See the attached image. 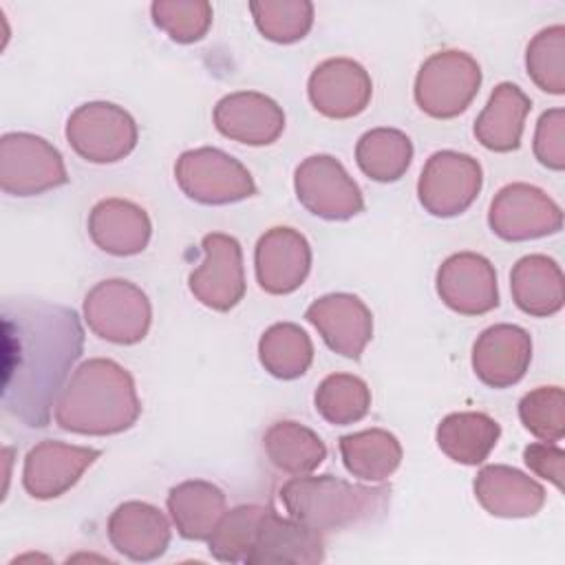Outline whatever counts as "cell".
I'll return each instance as SVG.
<instances>
[{
	"label": "cell",
	"mask_w": 565,
	"mask_h": 565,
	"mask_svg": "<svg viewBox=\"0 0 565 565\" xmlns=\"http://www.w3.org/2000/svg\"><path fill=\"white\" fill-rule=\"evenodd\" d=\"M77 313L42 298L2 300V408L29 428H44L82 355Z\"/></svg>",
	"instance_id": "6da1fadb"
},
{
	"label": "cell",
	"mask_w": 565,
	"mask_h": 565,
	"mask_svg": "<svg viewBox=\"0 0 565 565\" xmlns=\"http://www.w3.org/2000/svg\"><path fill=\"white\" fill-rule=\"evenodd\" d=\"M141 415L132 375L110 358L82 362L55 402V424L77 435H117Z\"/></svg>",
	"instance_id": "7a4b0ae2"
},
{
	"label": "cell",
	"mask_w": 565,
	"mask_h": 565,
	"mask_svg": "<svg viewBox=\"0 0 565 565\" xmlns=\"http://www.w3.org/2000/svg\"><path fill=\"white\" fill-rule=\"evenodd\" d=\"M391 488L360 486L331 475L291 477L280 486L287 514L318 532L369 523L386 510Z\"/></svg>",
	"instance_id": "3957f363"
},
{
	"label": "cell",
	"mask_w": 565,
	"mask_h": 565,
	"mask_svg": "<svg viewBox=\"0 0 565 565\" xmlns=\"http://www.w3.org/2000/svg\"><path fill=\"white\" fill-rule=\"evenodd\" d=\"M481 86V66L477 60L457 49L433 53L417 71L415 102L435 119H452L461 115Z\"/></svg>",
	"instance_id": "277c9868"
},
{
	"label": "cell",
	"mask_w": 565,
	"mask_h": 565,
	"mask_svg": "<svg viewBox=\"0 0 565 565\" xmlns=\"http://www.w3.org/2000/svg\"><path fill=\"white\" fill-rule=\"evenodd\" d=\"M174 177L181 192L203 205H227L256 194L249 170L232 154L212 146L181 152Z\"/></svg>",
	"instance_id": "5b68a950"
},
{
	"label": "cell",
	"mask_w": 565,
	"mask_h": 565,
	"mask_svg": "<svg viewBox=\"0 0 565 565\" xmlns=\"http://www.w3.org/2000/svg\"><path fill=\"white\" fill-rule=\"evenodd\" d=\"M88 329L113 344H137L152 322L148 296L130 280L108 278L97 282L84 298Z\"/></svg>",
	"instance_id": "8992f818"
},
{
	"label": "cell",
	"mask_w": 565,
	"mask_h": 565,
	"mask_svg": "<svg viewBox=\"0 0 565 565\" xmlns=\"http://www.w3.org/2000/svg\"><path fill=\"white\" fill-rule=\"evenodd\" d=\"M132 115L113 102H86L66 121V141L90 163H115L137 146Z\"/></svg>",
	"instance_id": "52a82bcc"
},
{
	"label": "cell",
	"mask_w": 565,
	"mask_h": 565,
	"mask_svg": "<svg viewBox=\"0 0 565 565\" xmlns=\"http://www.w3.org/2000/svg\"><path fill=\"white\" fill-rule=\"evenodd\" d=\"M68 181L60 150L31 132H7L0 139V188L13 196H35Z\"/></svg>",
	"instance_id": "ba28073f"
},
{
	"label": "cell",
	"mask_w": 565,
	"mask_h": 565,
	"mask_svg": "<svg viewBox=\"0 0 565 565\" xmlns=\"http://www.w3.org/2000/svg\"><path fill=\"white\" fill-rule=\"evenodd\" d=\"M483 185V170L470 154L439 150L428 157L417 181V196L424 210L439 218L466 212Z\"/></svg>",
	"instance_id": "9c48e42d"
},
{
	"label": "cell",
	"mask_w": 565,
	"mask_h": 565,
	"mask_svg": "<svg viewBox=\"0 0 565 565\" xmlns=\"http://www.w3.org/2000/svg\"><path fill=\"white\" fill-rule=\"evenodd\" d=\"M488 225L503 241H534L561 232L563 210L536 185L508 183L490 203Z\"/></svg>",
	"instance_id": "30bf717a"
},
{
	"label": "cell",
	"mask_w": 565,
	"mask_h": 565,
	"mask_svg": "<svg viewBox=\"0 0 565 565\" xmlns=\"http://www.w3.org/2000/svg\"><path fill=\"white\" fill-rule=\"evenodd\" d=\"M294 188L300 205L324 221H347L364 210L360 185L331 154H311L300 161Z\"/></svg>",
	"instance_id": "8fae6325"
},
{
	"label": "cell",
	"mask_w": 565,
	"mask_h": 565,
	"mask_svg": "<svg viewBox=\"0 0 565 565\" xmlns=\"http://www.w3.org/2000/svg\"><path fill=\"white\" fill-rule=\"evenodd\" d=\"M201 247L203 263L188 278L190 291L201 305L214 311H230L245 296L241 243L230 234L212 232L203 236Z\"/></svg>",
	"instance_id": "7c38bea8"
},
{
	"label": "cell",
	"mask_w": 565,
	"mask_h": 565,
	"mask_svg": "<svg viewBox=\"0 0 565 565\" xmlns=\"http://www.w3.org/2000/svg\"><path fill=\"white\" fill-rule=\"evenodd\" d=\"M435 285L441 302L461 316H481L499 305L494 265L475 252L448 256L437 269Z\"/></svg>",
	"instance_id": "4fadbf2b"
},
{
	"label": "cell",
	"mask_w": 565,
	"mask_h": 565,
	"mask_svg": "<svg viewBox=\"0 0 565 565\" xmlns=\"http://www.w3.org/2000/svg\"><path fill=\"white\" fill-rule=\"evenodd\" d=\"M307 95L320 115L329 119H351L369 106L373 82L360 62L329 57L311 71Z\"/></svg>",
	"instance_id": "5bb4252c"
},
{
	"label": "cell",
	"mask_w": 565,
	"mask_h": 565,
	"mask_svg": "<svg viewBox=\"0 0 565 565\" xmlns=\"http://www.w3.org/2000/svg\"><path fill=\"white\" fill-rule=\"evenodd\" d=\"M99 457L97 448L73 446L57 439L35 444L22 468V486L33 499H55L68 492Z\"/></svg>",
	"instance_id": "9a60e30c"
},
{
	"label": "cell",
	"mask_w": 565,
	"mask_h": 565,
	"mask_svg": "<svg viewBox=\"0 0 565 565\" xmlns=\"http://www.w3.org/2000/svg\"><path fill=\"white\" fill-rule=\"evenodd\" d=\"M322 561V532L265 508L245 565H318Z\"/></svg>",
	"instance_id": "2e32d148"
},
{
	"label": "cell",
	"mask_w": 565,
	"mask_h": 565,
	"mask_svg": "<svg viewBox=\"0 0 565 565\" xmlns=\"http://www.w3.org/2000/svg\"><path fill=\"white\" fill-rule=\"evenodd\" d=\"M254 267L263 291L274 296L291 294L309 276L311 245L294 227H271L256 243Z\"/></svg>",
	"instance_id": "e0dca14e"
},
{
	"label": "cell",
	"mask_w": 565,
	"mask_h": 565,
	"mask_svg": "<svg viewBox=\"0 0 565 565\" xmlns=\"http://www.w3.org/2000/svg\"><path fill=\"white\" fill-rule=\"evenodd\" d=\"M305 318L316 327L331 351L349 360H360L373 338V313L353 294H327L307 307Z\"/></svg>",
	"instance_id": "ac0fdd59"
},
{
	"label": "cell",
	"mask_w": 565,
	"mask_h": 565,
	"mask_svg": "<svg viewBox=\"0 0 565 565\" xmlns=\"http://www.w3.org/2000/svg\"><path fill=\"white\" fill-rule=\"evenodd\" d=\"M532 362V338L519 324H492L472 347L475 375L490 388H508L523 380Z\"/></svg>",
	"instance_id": "d6986e66"
},
{
	"label": "cell",
	"mask_w": 565,
	"mask_h": 565,
	"mask_svg": "<svg viewBox=\"0 0 565 565\" xmlns=\"http://www.w3.org/2000/svg\"><path fill=\"white\" fill-rule=\"evenodd\" d=\"M216 130L238 143L269 146L285 130V113L271 97L256 90H236L214 106Z\"/></svg>",
	"instance_id": "ffe728a7"
},
{
	"label": "cell",
	"mask_w": 565,
	"mask_h": 565,
	"mask_svg": "<svg viewBox=\"0 0 565 565\" xmlns=\"http://www.w3.org/2000/svg\"><path fill=\"white\" fill-rule=\"evenodd\" d=\"M110 545L130 561L146 563L163 556L170 545V523L166 514L146 501H126L108 516Z\"/></svg>",
	"instance_id": "44dd1931"
},
{
	"label": "cell",
	"mask_w": 565,
	"mask_h": 565,
	"mask_svg": "<svg viewBox=\"0 0 565 565\" xmlns=\"http://www.w3.org/2000/svg\"><path fill=\"white\" fill-rule=\"evenodd\" d=\"M472 488L481 508L501 519L534 516L545 503V488L536 479L503 463L483 466Z\"/></svg>",
	"instance_id": "7402d4cb"
},
{
	"label": "cell",
	"mask_w": 565,
	"mask_h": 565,
	"mask_svg": "<svg viewBox=\"0 0 565 565\" xmlns=\"http://www.w3.org/2000/svg\"><path fill=\"white\" fill-rule=\"evenodd\" d=\"M93 243L113 256H135L146 249L152 223L143 207L126 199H104L88 214Z\"/></svg>",
	"instance_id": "603a6c76"
},
{
	"label": "cell",
	"mask_w": 565,
	"mask_h": 565,
	"mask_svg": "<svg viewBox=\"0 0 565 565\" xmlns=\"http://www.w3.org/2000/svg\"><path fill=\"white\" fill-rule=\"evenodd\" d=\"M514 305L534 318H550L563 309L565 278L561 265L545 254H530L514 263L510 271Z\"/></svg>",
	"instance_id": "cb8c5ba5"
},
{
	"label": "cell",
	"mask_w": 565,
	"mask_h": 565,
	"mask_svg": "<svg viewBox=\"0 0 565 565\" xmlns=\"http://www.w3.org/2000/svg\"><path fill=\"white\" fill-rule=\"evenodd\" d=\"M532 99L512 82H501L475 119L477 141L492 152H512L521 146L525 117Z\"/></svg>",
	"instance_id": "d4e9b609"
},
{
	"label": "cell",
	"mask_w": 565,
	"mask_h": 565,
	"mask_svg": "<svg viewBox=\"0 0 565 565\" xmlns=\"http://www.w3.org/2000/svg\"><path fill=\"white\" fill-rule=\"evenodd\" d=\"M166 503L179 536L188 541H207L227 510L225 492L205 479L177 483L170 488Z\"/></svg>",
	"instance_id": "484cf974"
},
{
	"label": "cell",
	"mask_w": 565,
	"mask_h": 565,
	"mask_svg": "<svg viewBox=\"0 0 565 565\" xmlns=\"http://www.w3.org/2000/svg\"><path fill=\"white\" fill-rule=\"evenodd\" d=\"M501 437V426L486 413L463 411L446 415L435 433L439 450L463 466H479L488 459Z\"/></svg>",
	"instance_id": "4316f807"
},
{
	"label": "cell",
	"mask_w": 565,
	"mask_h": 565,
	"mask_svg": "<svg viewBox=\"0 0 565 565\" xmlns=\"http://www.w3.org/2000/svg\"><path fill=\"white\" fill-rule=\"evenodd\" d=\"M263 448L274 468L287 475H309L327 459V446L318 433L300 422H274L263 435Z\"/></svg>",
	"instance_id": "83f0119b"
},
{
	"label": "cell",
	"mask_w": 565,
	"mask_h": 565,
	"mask_svg": "<svg viewBox=\"0 0 565 565\" xmlns=\"http://www.w3.org/2000/svg\"><path fill=\"white\" fill-rule=\"evenodd\" d=\"M344 468L362 481L388 479L402 461L399 439L384 428H366L342 435L338 441Z\"/></svg>",
	"instance_id": "f1b7e54d"
},
{
	"label": "cell",
	"mask_w": 565,
	"mask_h": 565,
	"mask_svg": "<svg viewBox=\"0 0 565 565\" xmlns=\"http://www.w3.org/2000/svg\"><path fill=\"white\" fill-rule=\"evenodd\" d=\"M358 168L373 181L391 183L406 174L413 161V141L397 128L366 130L355 146Z\"/></svg>",
	"instance_id": "f546056e"
},
{
	"label": "cell",
	"mask_w": 565,
	"mask_h": 565,
	"mask_svg": "<svg viewBox=\"0 0 565 565\" xmlns=\"http://www.w3.org/2000/svg\"><path fill=\"white\" fill-rule=\"evenodd\" d=\"M258 360L269 375L296 380L305 375L313 362L311 338L294 322H276L258 340Z\"/></svg>",
	"instance_id": "4dcf8cb0"
},
{
	"label": "cell",
	"mask_w": 565,
	"mask_h": 565,
	"mask_svg": "<svg viewBox=\"0 0 565 565\" xmlns=\"http://www.w3.org/2000/svg\"><path fill=\"white\" fill-rule=\"evenodd\" d=\"M313 404L324 422L333 426H349L369 413L371 388L358 375L331 373L318 384Z\"/></svg>",
	"instance_id": "1f68e13d"
},
{
	"label": "cell",
	"mask_w": 565,
	"mask_h": 565,
	"mask_svg": "<svg viewBox=\"0 0 565 565\" xmlns=\"http://www.w3.org/2000/svg\"><path fill=\"white\" fill-rule=\"evenodd\" d=\"M249 11L263 38L276 44L302 40L313 24V4L309 0H254Z\"/></svg>",
	"instance_id": "d6a6232c"
},
{
	"label": "cell",
	"mask_w": 565,
	"mask_h": 565,
	"mask_svg": "<svg viewBox=\"0 0 565 565\" xmlns=\"http://www.w3.org/2000/svg\"><path fill=\"white\" fill-rule=\"evenodd\" d=\"M263 512L265 505L256 503L225 510V514L221 516V521L207 539L210 554L221 563H245Z\"/></svg>",
	"instance_id": "836d02e7"
},
{
	"label": "cell",
	"mask_w": 565,
	"mask_h": 565,
	"mask_svg": "<svg viewBox=\"0 0 565 565\" xmlns=\"http://www.w3.org/2000/svg\"><path fill=\"white\" fill-rule=\"evenodd\" d=\"M530 79L545 93H565V26L552 24L539 31L525 49Z\"/></svg>",
	"instance_id": "e575fe53"
},
{
	"label": "cell",
	"mask_w": 565,
	"mask_h": 565,
	"mask_svg": "<svg viewBox=\"0 0 565 565\" xmlns=\"http://www.w3.org/2000/svg\"><path fill=\"white\" fill-rule=\"evenodd\" d=\"M150 15L179 44L199 42L212 26V4L205 0H154Z\"/></svg>",
	"instance_id": "d590c367"
},
{
	"label": "cell",
	"mask_w": 565,
	"mask_h": 565,
	"mask_svg": "<svg viewBox=\"0 0 565 565\" xmlns=\"http://www.w3.org/2000/svg\"><path fill=\"white\" fill-rule=\"evenodd\" d=\"M519 419L541 441L565 437V393L561 386H536L519 399Z\"/></svg>",
	"instance_id": "8d00e7d4"
},
{
	"label": "cell",
	"mask_w": 565,
	"mask_h": 565,
	"mask_svg": "<svg viewBox=\"0 0 565 565\" xmlns=\"http://www.w3.org/2000/svg\"><path fill=\"white\" fill-rule=\"evenodd\" d=\"M534 157L541 166L561 172L565 168V110H545L534 130Z\"/></svg>",
	"instance_id": "74e56055"
},
{
	"label": "cell",
	"mask_w": 565,
	"mask_h": 565,
	"mask_svg": "<svg viewBox=\"0 0 565 565\" xmlns=\"http://www.w3.org/2000/svg\"><path fill=\"white\" fill-rule=\"evenodd\" d=\"M523 461L525 466L554 483L558 490H563V475H565V450L552 441H536L523 448Z\"/></svg>",
	"instance_id": "f35d334b"
}]
</instances>
